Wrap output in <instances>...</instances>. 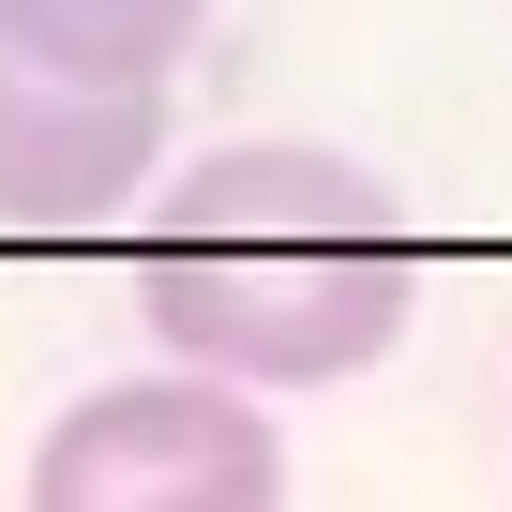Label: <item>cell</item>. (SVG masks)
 Here are the masks:
<instances>
[{"mask_svg": "<svg viewBox=\"0 0 512 512\" xmlns=\"http://www.w3.org/2000/svg\"><path fill=\"white\" fill-rule=\"evenodd\" d=\"M422 302V256L377 196V166L317 151V136H226L151 196L136 241V317L166 332V362L256 377V392H317L362 377Z\"/></svg>", "mask_w": 512, "mask_h": 512, "instance_id": "1", "label": "cell"}, {"mask_svg": "<svg viewBox=\"0 0 512 512\" xmlns=\"http://www.w3.org/2000/svg\"><path fill=\"white\" fill-rule=\"evenodd\" d=\"M31 497L46 512H272L287 452H272V422H256V377L166 362V377L76 392L46 422V452H31Z\"/></svg>", "mask_w": 512, "mask_h": 512, "instance_id": "2", "label": "cell"}, {"mask_svg": "<svg viewBox=\"0 0 512 512\" xmlns=\"http://www.w3.org/2000/svg\"><path fill=\"white\" fill-rule=\"evenodd\" d=\"M151 166H166V76H91L0 31V226L91 241L151 196Z\"/></svg>", "mask_w": 512, "mask_h": 512, "instance_id": "3", "label": "cell"}, {"mask_svg": "<svg viewBox=\"0 0 512 512\" xmlns=\"http://www.w3.org/2000/svg\"><path fill=\"white\" fill-rule=\"evenodd\" d=\"M196 16L211 0H0V31H31L46 61H91V76H166Z\"/></svg>", "mask_w": 512, "mask_h": 512, "instance_id": "4", "label": "cell"}]
</instances>
